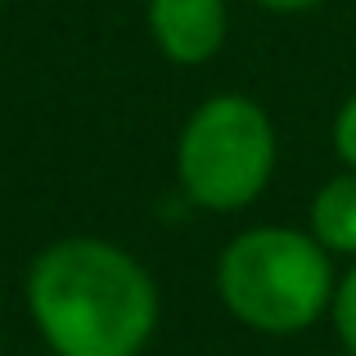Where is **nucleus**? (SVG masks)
Masks as SVG:
<instances>
[{
    "instance_id": "9d476101",
    "label": "nucleus",
    "mask_w": 356,
    "mask_h": 356,
    "mask_svg": "<svg viewBox=\"0 0 356 356\" xmlns=\"http://www.w3.org/2000/svg\"><path fill=\"white\" fill-rule=\"evenodd\" d=\"M0 5H5V0H0Z\"/></svg>"
},
{
    "instance_id": "f257e3e1",
    "label": "nucleus",
    "mask_w": 356,
    "mask_h": 356,
    "mask_svg": "<svg viewBox=\"0 0 356 356\" xmlns=\"http://www.w3.org/2000/svg\"><path fill=\"white\" fill-rule=\"evenodd\" d=\"M23 293L54 356H145L163 316L149 266L99 235L45 243L27 266Z\"/></svg>"
},
{
    "instance_id": "39448f33",
    "label": "nucleus",
    "mask_w": 356,
    "mask_h": 356,
    "mask_svg": "<svg viewBox=\"0 0 356 356\" xmlns=\"http://www.w3.org/2000/svg\"><path fill=\"white\" fill-rule=\"evenodd\" d=\"M307 230L330 257H356V172L352 167H343L339 176H330L312 194Z\"/></svg>"
},
{
    "instance_id": "20e7f679",
    "label": "nucleus",
    "mask_w": 356,
    "mask_h": 356,
    "mask_svg": "<svg viewBox=\"0 0 356 356\" xmlns=\"http://www.w3.org/2000/svg\"><path fill=\"white\" fill-rule=\"evenodd\" d=\"M145 27L167 63L203 68L226 50L230 5L226 0H149Z\"/></svg>"
},
{
    "instance_id": "0eeeda50",
    "label": "nucleus",
    "mask_w": 356,
    "mask_h": 356,
    "mask_svg": "<svg viewBox=\"0 0 356 356\" xmlns=\"http://www.w3.org/2000/svg\"><path fill=\"white\" fill-rule=\"evenodd\" d=\"M330 140H334V154H339V163L356 172V90L339 104V113H334Z\"/></svg>"
},
{
    "instance_id": "7ed1b4c3",
    "label": "nucleus",
    "mask_w": 356,
    "mask_h": 356,
    "mask_svg": "<svg viewBox=\"0 0 356 356\" xmlns=\"http://www.w3.org/2000/svg\"><path fill=\"white\" fill-rule=\"evenodd\" d=\"M280 163V131L266 104L243 90L199 99L176 136V185L203 212H243L266 194Z\"/></svg>"
},
{
    "instance_id": "9b49d317",
    "label": "nucleus",
    "mask_w": 356,
    "mask_h": 356,
    "mask_svg": "<svg viewBox=\"0 0 356 356\" xmlns=\"http://www.w3.org/2000/svg\"><path fill=\"white\" fill-rule=\"evenodd\" d=\"M0 356H5V352H0Z\"/></svg>"
},
{
    "instance_id": "6e6552de",
    "label": "nucleus",
    "mask_w": 356,
    "mask_h": 356,
    "mask_svg": "<svg viewBox=\"0 0 356 356\" xmlns=\"http://www.w3.org/2000/svg\"><path fill=\"white\" fill-rule=\"evenodd\" d=\"M257 9H266V14H312L316 5H325V0H252Z\"/></svg>"
},
{
    "instance_id": "1a4fd4ad",
    "label": "nucleus",
    "mask_w": 356,
    "mask_h": 356,
    "mask_svg": "<svg viewBox=\"0 0 356 356\" xmlns=\"http://www.w3.org/2000/svg\"><path fill=\"white\" fill-rule=\"evenodd\" d=\"M0 312H5V293H0Z\"/></svg>"
},
{
    "instance_id": "f03ea898",
    "label": "nucleus",
    "mask_w": 356,
    "mask_h": 356,
    "mask_svg": "<svg viewBox=\"0 0 356 356\" xmlns=\"http://www.w3.org/2000/svg\"><path fill=\"white\" fill-rule=\"evenodd\" d=\"M334 257L312 230L293 226H248L217 257V298L243 330L302 334L325 321L334 307Z\"/></svg>"
},
{
    "instance_id": "423d86ee",
    "label": "nucleus",
    "mask_w": 356,
    "mask_h": 356,
    "mask_svg": "<svg viewBox=\"0 0 356 356\" xmlns=\"http://www.w3.org/2000/svg\"><path fill=\"white\" fill-rule=\"evenodd\" d=\"M330 321H334V334H339V343L348 348V356H356V257H352V266L339 275Z\"/></svg>"
}]
</instances>
